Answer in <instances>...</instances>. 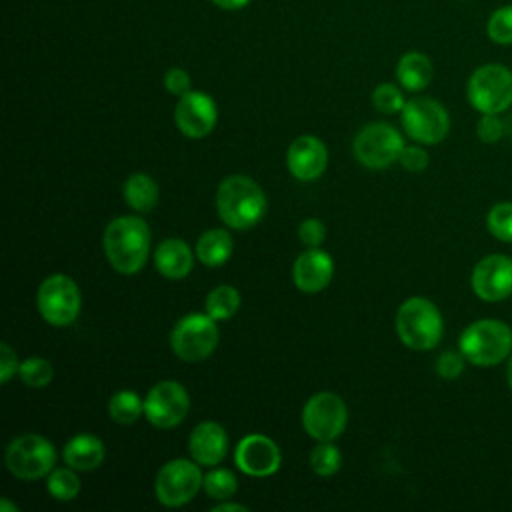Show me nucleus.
I'll use <instances>...</instances> for the list:
<instances>
[{
    "mask_svg": "<svg viewBox=\"0 0 512 512\" xmlns=\"http://www.w3.org/2000/svg\"><path fill=\"white\" fill-rule=\"evenodd\" d=\"M486 34L494 44H512V4L500 6L490 14L486 22Z\"/></svg>",
    "mask_w": 512,
    "mask_h": 512,
    "instance_id": "obj_30",
    "label": "nucleus"
},
{
    "mask_svg": "<svg viewBox=\"0 0 512 512\" xmlns=\"http://www.w3.org/2000/svg\"><path fill=\"white\" fill-rule=\"evenodd\" d=\"M190 410L186 388L176 380H162L154 384L144 400L146 420L162 430L178 426Z\"/></svg>",
    "mask_w": 512,
    "mask_h": 512,
    "instance_id": "obj_13",
    "label": "nucleus"
},
{
    "mask_svg": "<svg viewBox=\"0 0 512 512\" xmlns=\"http://www.w3.org/2000/svg\"><path fill=\"white\" fill-rule=\"evenodd\" d=\"M164 88L174 94V96H184L186 92H190V74L184 68H170L164 74Z\"/></svg>",
    "mask_w": 512,
    "mask_h": 512,
    "instance_id": "obj_37",
    "label": "nucleus"
},
{
    "mask_svg": "<svg viewBox=\"0 0 512 512\" xmlns=\"http://www.w3.org/2000/svg\"><path fill=\"white\" fill-rule=\"evenodd\" d=\"M76 472L78 470H74L70 466L52 470L48 474V480H46V488H48L50 496L60 500V502L74 500L80 494V478H78Z\"/></svg>",
    "mask_w": 512,
    "mask_h": 512,
    "instance_id": "obj_27",
    "label": "nucleus"
},
{
    "mask_svg": "<svg viewBox=\"0 0 512 512\" xmlns=\"http://www.w3.org/2000/svg\"><path fill=\"white\" fill-rule=\"evenodd\" d=\"M506 376H508V384H510V388H512V356H510V360H508V368H506Z\"/></svg>",
    "mask_w": 512,
    "mask_h": 512,
    "instance_id": "obj_43",
    "label": "nucleus"
},
{
    "mask_svg": "<svg viewBox=\"0 0 512 512\" xmlns=\"http://www.w3.org/2000/svg\"><path fill=\"white\" fill-rule=\"evenodd\" d=\"M216 210L220 220L236 230L256 226L266 212V196L262 188L248 176H228L216 192Z\"/></svg>",
    "mask_w": 512,
    "mask_h": 512,
    "instance_id": "obj_2",
    "label": "nucleus"
},
{
    "mask_svg": "<svg viewBox=\"0 0 512 512\" xmlns=\"http://www.w3.org/2000/svg\"><path fill=\"white\" fill-rule=\"evenodd\" d=\"M18 368H20V362L16 352L6 342H2L0 344V380L6 384L18 372Z\"/></svg>",
    "mask_w": 512,
    "mask_h": 512,
    "instance_id": "obj_39",
    "label": "nucleus"
},
{
    "mask_svg": "<svg viewBox=\"0 0 512 512\" xmlns=\"http://www.w3.org/2000/svg\"><path fill=\"white\" fill-rule=\"evenodd\" d=\"M332 272H334V262L328 256V252L320 248H308L296 258L292 268V278L298 290L306 294H316L330 284Z\"/></svg>",
    "mask_w": 512,
    "mask_h": 512,
    "instance_id": "obj_18",
    "label": "nucleus"
},
{
    "mask_svg": "<svg viewBox=\"0 0 512 512\" xmlns=\"http://www.w3.org/2000/svg\"><path fill=\"white\" fill-rule=\"evenodd\" d=\"M218 344V326L210 314H186L170 334L172 352L184 362L208 358Z\"/></svg>",
    "mask_w": 512,
    "mask_h": 512,
    "instance_id": "obj_7",
    "label": "nucleus"
},
{
    "mask_svg": "<svg viewBox=\"0 0 512 512\" xmlns=\"http://www.w3.org/2000/svg\"><path fill=\"white\" fill-rule=\"evenodd\" d=\"M458 350L474 366L500 364L512 352V330L496 318L476 320L460 334Z\"/></svg>",
    "mask_w": 512,
    "mask_h": 512,
    "instance_id": "obj_3",
    "label": "nucleus"
},
{
    "mask_svg": "<svg viewBox=\"0 0 512 512\" xmlns=\"http://www.w3.org/2000/svg\"><path fill=\"white\" fill-rule=\"evenodd\" d=\"M400 164L408 172H422L428 166V154L422 146H404L400 154Z\"/></svg>",
    "mask_w": 512,
    "mask_h": 512,
    "instance_id": "obj_38",
    "label": "nucleus"
},
{
    "mask_svg": "<svg viewBox=\"0 0 512 512\" xmlns=\"http://www.w3.org/2000/svg\"><path fill=\"white\" fill-rule=\"evenodd\" d=\"M444 332L442 314L428 298L412 296L396 312V334L412 350L434 348Z\"/></svg>",
    "mask_w": 512,
    "mask_h": 512,
    "instance_id": "obj_4",
    "label": "nucleus"
},
{
    "mask_svg": "<svg viewBox=\"0 0 512 512\" xmlns=\"http://www.w3.org/2000/svg\"><path fill=\"white\" fill-rule=\"evenodd\" d=\"M4 462L8 472L18 480H38L52 472L56 450L40 434H22L8 444Z\"/></svg>",
    "mask_w": 512,
    "mask_h": 512,
    "instance_id": "obj_6",
    "label": "nucleus"
},
{
    "mask_svg": "<svg viewBox=\"0 0 512 512\" xmlns=\"http://www.w3.org/2000/svg\"><path fill=\"white\" fill-rule=\"evenodd\" d=\"M404 140L400 132L386 124V122H374L364 126L356 138H354V156L356 160L366 168H386L400 160V154L404 150Z\"/></svg>",
    "mask_w": 512,
    "mask_h": 512,
    "instance_id": "obj_9",
    "label": "nucleus"
},
{
    "mask_svg": "<svg viewBox=\"0 0 512 512\" xmlns=\"http://www.w3.org/2000/svg\"><path fill=\"white\" fill-rule=\"evenodd\" d=\"M464 360H466V358L462 356L460 350H458V352L446 350V352L440 354L438 360H436V372H438L442 378L452 380V378H456V376L462 374V370H464Z\"/></svg>",
    "mask_w": 512,
    "mask_h": 512,
    "instance_id": "obj_34",
    "label": "nucleus"
},
{
    "mask_svg": "<svg viewBox=\"0 0 512 512\" xmlns=\"http://www.w3.org/2000/svg\"><path fill=\"white\" fill-rule=\"evenodd\" d=\"M212 4H216L218 8H222V10H240V8H244L250 0H210Z\"/></svg>",
    "mask_w": 512,
    "mask_h": 512,
    "instance_id": "obj_40",
    "label": "nucleus"
},
{
    "mask_svg": "<svg viewBox=\"0 0 512 512\" xmlns=\"http://www.w3.org/2000/svg\"><path fill=\"white\" fill-rule=\"evenodd\" d=\"M188 450L194 462L202 466H216L224 460L228 450V438L218 422H200L188 440Z\"/></svg>",
    "mask_w": 512,
    "mask_h": 512,
    "instance_id": "obj_19",
    "label": "nucleus"
},
{
    "mask_svg": "<svg viewBox=\"0 0 512 512\" xmlns=\"http://www.w3.org/2000/svg\"><path fill=\"white\" fill-rule=\"evenodd\" d=\"M124 200L136 212H150L158 202V184L148 174L136 172L124 182Z\"/></svg>",
    "mask_w": 512,
    "mask_h": 512,
    "instance_id": "obj_24",
    "label": "nucleus"
},
{
    "mask_svg": "<svg viewBox=\"0 0 512 512\" xmlns=\"http://www.w3.org/2000/svg\"><path fill=\"white\" fill-rule=\"evenodd\" d=\"M204 306H206V314H210L214 320H228L240 308V294L234 286L222 284L208 292Z\"/></svg>",
    "mask_w": 512,
    "mask_h": 512,
    "instance_id": "obj_25",
    "label": "nucleus"
},
{
    "mask_svg": "<svg viewBox=\"0 0 512 512\" xmlns=\"http://www.w3.org/2000/svg\"><path fill=\"white\" fill-rule=\"evenodd\" d=\"M150 230L138 216H118L104 230V254L120 274H136L148 260Z\"/></svg>",
    "mask_w": 512,
    "mask_h": 512,
    "instance_id": "obj_1",
    "label": "nucleus"
},
{
    "mask_svg": "<svg viewBox=\"0 0 512 512\" xmlns=\"http://www.w3.org/2000/svg\"><path fill=\"white\" fill-rule=\"evenodd\" d=\"M468 102L480 114H500L512 106V70L502 64L476 68L466 84Z\"/></svg>",
    "mask_w": 512,
    "mask_h": 512,
    "instance_id": "obj_5",
    "label": "nucleus"
},
{
    "mask_svg": "<svg viewBox=\"0 0 512 512\" xmlns=\"http://www.w3.org/2000/svg\"><path fill=\"white\" fill-rule=\"evenodd\" d=\"M434 76L432 60L422 52H406L396 66V78L408 92L424 90Z\"/></svg>",
    "mask_w": 512,
    "mask_h": 512,
    "instance_id": "obj_22",
    "label": "nucleus"
},
{
    "mask_svg": "<svg viewBox=\"0 0 512 512\" xmlns=\"http://www.w3.org/2000/svg\"><path fill=\"white\" fill-rule=\"evenodd\" d=\"M400 118L406 134L420 144H438L450 130V116L446 108L438 100L426 96L408 100Z\"/></svg>",
    "mask_w": 512,
    "mask_h": 512,
    "instance_id": "obj_10",
    "label": "nucleus"
},
{
    "mask_svg": "<svg viewBox=\"0 0 512 512\" xmlns=\"http://www.w3.org/2000/svg\"><path fill=\"white\" fill-rule=\"evenodd\" d=\"M0 510L4 512V510H12V512H16L18 510V506H14V504H10L6 498L0 502Z\"/></svg>",
    "mask_w": 512,
    "mask_h": 512,
    "instance_id": "obj_42",
    "label": "nucleus"
},
{
    "mask_svg": "<svg viewBox=\"0 0 512 512\" xmlns=\"http://www.w3.org/2000/svg\"><path fill=\"white\" fill-rule=\"evenodd\" d=\"M324 236H326V228L318 218H306L298 226V238L308 248H320V244L324 242Z\"/></svg>",
    "mask_w": 512,
    "mask_h": 512,
    "instance_id": "obj_35",
    "label": "nucleus"
},
{
    "mask_svg": "<svg viewBox=\"0 0 512 512\" xmlns=\"http://www.w3.org/2000/svg\"><path fill=\"white\" fill-rule=\"evenodd\" d=\"M18 376L30 388H44L52 380V364L46 358L38 356L26 358L18 368Z\"/></svg>",
    "mask_w": 512,
    "mask_h": 512,
    "instance_id": "obj_32",
    "label": "nucleus"
},
{
    "mask_svg": "<svg viewBox=\"0 0 512 512\" xmlns=\"http://www.w3.org/2000/svg\"><path fill=\"white\" fill-rule=\"evenodd\" d=\"M144 412L142 398L132 390H120L108 400V414L118 424H132Z\"/></svg>",
    "mask_w": 512,
    "mask_h": 512,
    "instance_id": "obj_26",
    "label": "nucleus"
},
{
    "mask_svg": "<svg viewBox=\"0 0 512 512\" xmlns=\"http://www.w3.org/2000/svg\"><path fill=\"white\" fill-rule=\"evenodd\" d=\"M286 164L296 180L310 182L320 178L328 164V152L324 142L310 134L298 136L286 152Z\"/></svg>",
    "mask_w": 512,
    "mask_h": 512,
    "instance_id": "obj_17",
    "label": "nucleus"
},
{
    "mask_svg": "<svg viewBox=\"0 0 512 512\" xmlns=\"http://www.w3.org/2000/svg\"><path fill=\"white\" fill-rule=\"evenodd\" d=\"M232 250V236L224 228H212L196 242V256L204 266H222L232 256Z\"/></svg>",
    "mask_w": 512,
    "mask_h": 512,
    "instance_id": "obj_23",
    "label": "nucleus"
},
{
    "mask_svg": "<svg viewBox=\"0 0 512 512\" xmlns=\"http://www.w3.org/2000/svg\"><path fill=\"white\" fill-rule=\"evenodd\" d=\"M486 228L494 238L512 244V202L494 204L486 216Z\"/></svg>",
    "mask_w": 512,
    "mask_h": 512,
    "instance_id": "obj_31",
    "label": "nucleus"
},
{
    "mask_svg": "<svg viewBox=\"0 0 512 512\" xmlns=\"http://www.w3.org/2000/svg\"><path fill=\"white\" fill-rule=\"evenodd\" d=\"M202 480L204 476L198 464L186 458H176L160 468L154 482V494L160 504L176 508L190 502L196 496V492L202 486Z\"/></svg>",
    "mask_w": 512,
    "mask_h": 512,
    "instance_id": "obj_12",
    "label": "nucleus"
},
{
    "mask_svg": "<svg viewBox=\"0 0 512 512\" xmlns=\"http://www.w3.org/2000/svg\"><path fill=\"white\" fill-rule=\"evenodd\" d=\"M218 118L214 100L198 90H190L178 98L174 108V122L188 138H204L212 132Z\"/></svg>",
    "mask_w": 512,
    "mask_h": 512,
    "instance_id": "obj_15",
    "label": "nucleus"
},
{
    "mask_svg": "<svg viewBox=\"0 0 512 512\" xmlns=\"http://www.w3.org/2000/svg\"><path fill=\"white\" fill-rule=\"evenodd\" d=\"M80 304V290L66 274H52L44 278L36 294L38 312L52 326L72 324L80 314Z\"/></svg>",
    "mask_w": 512,
    "mask_h": 512,
    "instance_id": "obj_8",
    "label": "nucleus"
},
{
    "mask_svg": "<svg viewBox=\"0 0 512 512\" xmlns=\"http://www.w3.org/2000/svg\"><path fill=\"white\" fill-rule=\"evenodd\" d=\"M214 512H228V510H238V512H248V508L246 506H242V504H232V502H226V500H222L218 506H214L212 508Z\"/></svg>",
    "mask_w": 512,
    "mask_h": 512,
    "instance_id": "obj_41",
    "label": "nucleus"
},
{
    "mask_svg": "<svg viewBox=\"0 0 512 512\" xmlns=\"http://www.w3.org/2000/svg\"><path fill=\"white\" fill-rule=\"evenodd\" d=\"M342 462L340 450L332 442H320L316 448L310 452V466L318 476H332L338 472Z\"/></svg>",
    "mask_w": 512,
    "mask_h": 512,
    "instance_id": "obj_29",
    "label": "nucleus"
},
{
    "mask_svg": "<svg viewBox=\"0 0 512 512\" xmlns=\"http://www.w3.org/2000/svg\"><path fill=\"white\" fill-rule=\"evenodd\" d=\"M156 270L172 280H180L190 274L194 256L190 246L180 238H166L154 250Z\"/></svg>",
    "mask_w": 512,
    "mask_h": 512,
    "instance_id": "obj_20",
    "label": "nucleus"
},
{
    "mask_svg": "<svg viewBox=\"0 0 512 512\" xmlns=\"http://www.w3.org/2000/svg\"><path fill=\"white\" fill-rule=\"evenodd\" d=\"M472 290L484 302H500L512 294V258L484 256L472 270Z\"/></svg>",
    "mask_w": 512,
    "mask_h": 512,
    "instance_id": "obj_14",
    "label": "nucleus"
},
{
    "mask_svg": "<svg viewBox=\"0 0 512 512\" xmlns=\"http://www.w3.org/2000/svg\"><path fill=\"white\" fill-rule=\"evenodd\" d=\"M202 488L214 500H228L230 496H234V492L238 488V482H236V476L230 470L214 468L204 476Z\"/></svg>",
    "mask_w": 512,
    "mask_h": 512,
    "instance_id": "obj_28",
    "label": "nucleus"
},
{
    "mask_svg": "<svg viewBox=\"0 0 512 512\" xmlns=\"http://www.w3.org/2000/svg\"><path fill=\"white\" fill-rule=\"evenodd\" d=\"M104 456H106V450H104L102 440L92 434L72 436L62 450V458H64L66 466H70L78 472H90V470L98 468L102 464Z\"/></svg>",
    "mask_w": 512,
    "mask_h": 512,
    "instance_id": "obj_21",
    "label": "nucleus"
},
{
    "mask_svg": "<svg viewBox=\"0 0 512 512\" xmlns=\"http://www.w3.org/2000/svg\"><path fill=\"white\" fill-rule=\"evenodd\" d=\"M234 460L244 474L264 478L280 468L282 454L272 438L264 434H248L238 442Z\"/></svg>",
    "mask_w": 512,
    "mask_h": 512,
    "instance_id": "obj_16",
    "label": "nucleus"
},
{
    "mask_svg": "<svg viewBox=\"0 0 512 512\" xmlns=\"http://www.w3.org/2000/svg\"><path fill=\"white\" fill-rule=\"evenodd\" d=\"M372 104L378 112H384V114H396V112H402L406 100H404V94L400 92V88L396 84H390V82H384V84H378L372 92Z\"/></svg>",
    "mask_w": 512,
    "mask_h": 512,
    "instance_id": "obj_33",
    "label": "nucleus"
},
{
    "mask_svg": "<svg viewBox=\"0 0 512 512\" xmlns=\"http://www.w3.org/2000/svg\"><path fill=\"white\" fill-rule=\"evenodd\" d=\"M476 134L484 144L498 142L504 134V126H502L498 114H482V118L478 120V126H476Z\"/></svg>",
    "mask_w": 512,
    "mask_h": 512,
    "instance_id": "obj_36",
    "label": "nucleus"
},
{
    "mask_svg": "<svg viewBox=\"0 0 512 512\" xmlns=\"http://www.w3.org/2000/svg\"><path fill=\"white\" fill-rule=\"evenodd\" d=\"M348 422L344 400L332 392H318L308 398L302 410V426L318 442L336 440Z\"/></svg>",
    "mask_w": 512,
    "mask_h": 512,
    "instance_id": "obj_11",
    "label": "nucleus"
}]
</instances>
